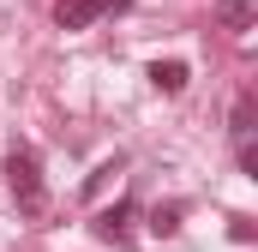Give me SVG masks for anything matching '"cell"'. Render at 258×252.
<instances>
[{
    "instance_id": "obj_1",
    "label": "cell",
    "mask_w": 258,
    "mask_h": 252,
    "mask_svg": "<svg viewBox=\"0 0 258 252\" xmlns=\"http://www.w3.org/2000/svg\"><path fill=\"white\" fill-rule=\"evenodd\" d=\"M6 180H12V198H18V210H24V216H42V210H48L42 156H36L30 144H12V156H6Z\"/></svg>"
},
{
    "instance_id": "obj_2",
    "label": "cell",
    "mask_w": 258,
    "mask_h": 252,
    "mask_svg": "<svg viewBox=\"0 0 258 252\" xmlns=\"http://www.w3.org/2000/svg\"><path fill=\"white\" fill-rule=\"evenodd\" d=\"M132 216H138V204H132V198L108 204V210L96 216V240H114V246H126V240H132Z\"/></svg>"
},
{
    "instance_id": "obj_3",
    "label": "cell",
    "mask_w": 258,
    "mask_h": 252,
    "mask_svg": "<svg viewBox=\"0 0 258 252\" xmlns=\"http://www.w3.org/2000/svg\"><path fill=\"white\" fill-rule=\"evenodd\" d=\"M108 6L102 0H54V24L60 30H84V24H96Z\"/></svg>"
},
{
    "instance_id": "obj_4",
    "label": "cell",
    "mask_w": 258,
    "mask_h": 252,
    "mask_svg": "<svg viewBox=\"0 0 258 252\" xmlns=\"http://www.w3.org/2000/svg\"><path fill=\"white\" fill-rule=\"evenodd\" d=\"M186 78H192L186 60H150V84H156L162 96H180V90H186Z\"/></svg>"
},
{
    "instance_id": "obj_5",
    "label": "cell",
    "mask_w": 258,
    "mask_h": 252,
    "mask_svg": "<svg viewBox=\"0 0 258 252\" xmlns=\"http://www.w3.org/2000/svg\"><path fill=\"white\" fill-rule=\"evenodd\" d=\"M252 18H258L252 0H216V24L222 30H252Z\"/></svg>"
},
{
    "instance_id": "obj_6",
    "label": "cell",
    "mask_w": 258,
    "mask_h": 252,
    "mask_svg": "<svg viewBox=\"0 0 258 252\" xmlns=\"http://www.w3.org/2000/svg\"><path fill=\"white\" fill-rule=\"evenodd\" d=\"M150 234H162V240L180 234V204H156V210H150Z\"/></svg>"
},
{
    "instance_id": "obj_7",
    "label": "cell",
    "mask_w": 258,
    "mask_h": 252,
    "mask_svg": "<svg viewBox=\"0 0 258 252\" xmlns=\"http://www.w3.org/2000/svg\"><path fill=\"white\" fill-rule=\"evenodd\" d=\"M252 96H240V102H234V114H228V132H234V144H240V138H252Z\"/></svg>"
},
{
    "instance_id": "obj_8",
    "label": "cell",
    "mask_w": 258,
    "mask_h": 252,
    "mask_svg": "<svg viewBox=\"0 0 258 252\" xmlns=\"http://www.w3.org/2000/svg\"><path fill=\"white\" fill-rule=\"evenodd\" d=\"M240 174L258 180V150H252V138H240Z\"/></svg>"
},
{
    "instance_id": "obj_9",
    "label": "cell",
    "mask_w": 258,
    "mask_h": 252,
    "mask_svg": "<svg viewBox=\"0 0 258 252\" xmlns=\"http://www.w3.org/2000/svg\"><path fill=\"white\" fill-rule=\"evenodd\" d=\"M102 6H108V12H126V6H132V0H102Z\"/></svg>"
}]
</instances>
